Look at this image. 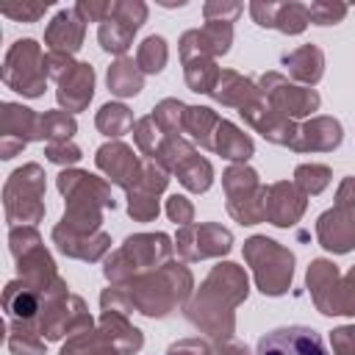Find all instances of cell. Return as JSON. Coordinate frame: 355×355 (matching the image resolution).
<instances>
[{
  "instance_id": "1",
  "label": "cell",
  "mask_w": 355,
  "mask_h": 355,
  "mask_svg": "<svg viewBox=\"0 0 355 355\" xmlns=\"http://www.w3.org/2000/svg\"><path fill=\"white\" fill-rule=\"evenodd\" d=\"M255 355H330L324 338L305 324H286L258 338Z\"/></svg>"
},
{
  "instance_id": "2",
  "label": "cell",
  "mask_w": 355,
  "mask_h": 355,
  "mask_svg": "<svg viewBox=\"0 0 355 355\" xmlns=\"http://www.w3.org/2000/svg\"><path fill=\"white\" fill-rule=\"evenodd\" d=\"M6 308H8L11 316H17V319H28V316L36 313V297H33L31 291L19 288L17 283H11L8 291H6Z\"/></svg>"
}]
</instances>
